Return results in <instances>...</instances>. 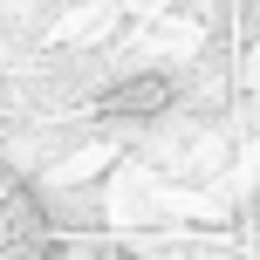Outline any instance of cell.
<instances>
[{
  "mask_svg": "<svg viewBox=\"0 0 260 260\" xmlns=\"http://www.w3.org/2000/svg\"><path fill=\"white\" fill-rule=\"evenodd\" d=\"M48 247H55L48 206L35 199V185L7 171V151H0V260H48Z\"/></svg>",
  "mask_w": 260,
  "mask_h": 260,
  "instance_id": "1",
  "label": "cell"
},
{
  "mask_svg": "<svg viewBox=\"0 0 260 260\" xmlns=\"http://www.w3.org/2000/svg\"><path fill=\"white\" fill-rule=\"evenodd\" d=\"M103 110L110 117H157V110H171V76H130L117 89H103Z\"/></svg>",
  "mask_w": 260,
  "mask_h": 260,
  "instance_id": "2",
  "label": "cell"
}]
</instances>
